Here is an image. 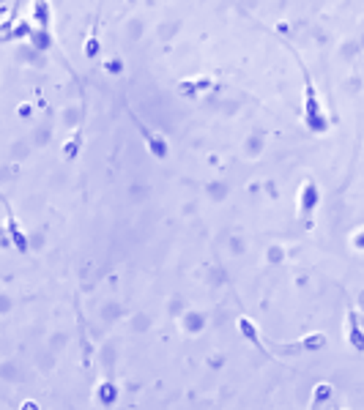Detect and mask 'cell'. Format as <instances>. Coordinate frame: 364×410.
<instances>
[{"mask_svg": "<svg viewBox=\"0 0 364 410\" xmlns=\"http://www.w3.org/2000/svg\"><path fill=\"white\" fill-rule=\"evenodd\" d=\"M82 118H85V112H82ZM82 118H80V124L74 126L71 137L64 142V156H66L68 161H71V159H77V154H80V145H82Z\"/></svg>", "mask_w": 364, "mask_h": 410, "instance_id": "9c48e42d", "label": "cell"}, {"mask_svg": "<svg viewBox=\"0 0 364 410\" xmlns=\"http://www.w3.org/2000/svg\"><path fill=\"white\" fill-rule=\"evenodd\" d=\"M301 350H321V347H326L329 345V339H326V334H310V337H304V339H298L296 342Z\"/></svg>", "mask_w": 364, "mask_h": 410, "instance_id": "8fae6325", "label": "cell"}, {"mask_svg": "<svg viewBox=\"0 0 364 410\" xmlns=\"http://www.w3.org/2000/svg\"><path fill=\"white\" fill-rule=\"evenodd\" d=\"M6 221H8V238L14 241V247H17L20 252L25 254L28 252V235H25V230L17 224V217H14V211H11L8 203H6Z\"/></svg>", "mask_w": 364, "mask_h": 410, "instance_id": "8992f818", "label": "cell"}, {"mask_svg": "<svg viewBox=\"0 0 364 410\" xmlns=\"http://www.w3.org/2000/svg\"><path fill=\"white\" fill-rule=\"evenodd\" d=\"M334 410H345V408H334Z\"/></svg>", "mask_w": 364, "mask_h": 410, "instance_id": "9a60e30c", "label": "cell"}, {"mask_svg": "<svg viewBox=\"0 0 364 410\" xmlns=\"http://www.w3.org/2000/svg\"><path fill=\"white\" fill-rule=\"evenodd\" d=\"M96 402L101 408H112L118 402V386L112 380H101L99 388H96Z\"/></svg>", "mask_w": 364, "mask_h": 410, "instance_id": "ba28073f", "label": "cell"}, {"mask_svg": "<svg viewBox=\"0 0 364 410\" xmlns=\"http://www.w3.org/2000/svg\"><path fill=\"white\" fill-rule=\"evenodd\" d=\"M318 203H321V189H318L315 178H307L298 189V217L307 227H312V214H315Z\"/></svg>", "mask_w": 364, "mask_h": 410, "instance_id": "7a4b0ae2", "label": "cell"}, {"mask_svg": "<svg viewBox=\"0 0 364 410\" xmlns=\"http://www.w3.org/2000/svg\"><path fill=\"white\" fill-rule=\"evenodd\" d=\"M211 85H214V77H189V80H181L175 85V91H178V96H184V98H198V94L208 91Z\"/></svg>", "mask_w": 364, "mask_h": 410, "instance_id": "277c9868", "label": "cell"}, {"mask_svg": "<svg viewBox=\"0 0 364 410\" xmlns=\"http://www.w3.org/2000/svg\"><path fill=\"white\" fill-rule=\"evenodd\" d=\"M348 345H354L356 350H364V331L354 307H348Z\"/></svg>", "mask_w": 364, "mask_h": 410, "instance_id": "52a82bcc", "label": "cell"}, {"mask_svg": "<svg viewBox=\"0 0 364 410\" xmlns=\"http://www.w3.org/2000/svg\"><path fill=\"white\" fill-rule=\"evenodd\" d=\"M354 247H356V249H364V233H362V235H356V238H354Z\"/></svg>", "mask_w": 364, "mask_h": 410, "instance_id": "4fadbf2b", "label": "cell"}, {"mask_svg": "<svg viewBox=\"0 0 364 410\" xmlns=\"http://www.w3.org/2000/svg\"><path fill=\"white\" fill-rule=\"evenodd\" d=\"M25 410H36V405H34V402H28V405H25Z\"/></svg>", "mask_w": 364, "mask_h": 410, "instance_id": "5bb4252c", "label": "cell"}, {"mask_svg": "<svg viewBox=\"0 0 364 410\" xmlns=\"http://www.w3.org/2000/svg\"><path fill=\"white\" fill-rule=\"evenodd\" d=\"M334 394V386L331 383H318L315 391H312V402H310V410H321Z\"/></svg>", "mask_w": 364, "mask_h": 410, "instance_id": "30bf717a", "label": "cell"}, {"mask_svg": "<svg viewBox=\"0 0 364 410\" xmlns=\"http://www.w3.org/2000/svg\"><path fill=\"white\" fill-rule=\"evenodd\" d=\"M96 28H99V20H94V31H91V36H88V41H85V58L88 61H94L96 55H99V33H96Z\"/></svg>", "mask_w": 364, "mask_h": 410, "instance_id": "7c38bea8", "label": "cell"}, {"mask_svg": "<svg viewBox=\"0 0 364 410\" xmlns=\"http://www.w3.org/2000/svg\"><path fill=\"white\" fill-rule=\"evenodd\" d=\"M238 331H241V337L244 339H249L252 345L258 347L261 353H263L265 358H271V353L265 350V345H263V339H261V331H258V325H255V320H249V317H238Z\"/></svg>", "mask_w": 364, "mask_h": 410, "instance_id": "5b68a950", "label": "cell"}, {"mask_svg": "<svg viewBox=\"0 0 364 410\" xmlns=\"http://www.w3.org/2000/svg\"><path fill=\"white\" fill-rule=\"evenodd\" d=\"M288 50L293 52L298 68H301V77H304V124L312 129V131L323 134V131H329V118H326V112H323V107H321L318 88H315V82H312V77H310L307 66H304V61H301V55H298L291 44H288Z\"/></svg>", "mask_w": 364, "mask_h": 410, "instance_id": "6da1fadb", "label": "cell"}, {"mask_svg": "<svg viewBox=\"0 0 364 410\" xmlns=\"http://www.w3.org/2000/svg\"><path fill=\"white\" fill-rule=\"evenodd\" d=\"M129 115H132V121H134V126L140 129V134H143V140H145V145H148V151L154 154L156 159H165L167 156V142H165V137L162 134H156V131H151V129L145 126L137 115H134L132 110H129Z\"/></svg>", "mask_w": 364, "mask_h": 410, "instance_id": "3957f363", "label": "cell"}]
</instances>
